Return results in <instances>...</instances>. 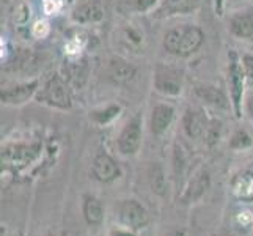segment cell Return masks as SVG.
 Wrapping results in <instances>:
<instances>
[{
  "label": "cell",
  "instance_id": "6da1fadb",
  "mask_svg": "<svg viewBox=\"0 0 253 236\" xmlns=\"http://www.w3.org/2000/svg\"><path fill=\"white\" fill-rule=\"evenodd\" d=\"M206 35L197 24H179L169 29L162 37V47L169 55L189 58L203 47Z\"/></svg>",
  "mask_w": 253,
  "mask_h": 236
},
{
  "label": "cell",
  "instance_id": "7a4b0ae2",
  "mask_svg": "<svg viewBox=\"0 0 253 236\" xmlns=\"http://www.w3.org/2000/svg\"><path fill=\"white\" fill-rule=\"evenodd\" d=\"M228 63H226V85H228V94L231 101V109L234 112V117L242 118L244 112V99L247 94V81L246 74H244L241 55L236 50H228Z\"/></svg>",
  "mask_w": 253,
  "mask_h": 236
},
{
  "label": "cell",
  "instance_id": "3957f363",
  "mask_svg": "<svg viewBox=\"0 0 253 236\" xmlns=\"http://www.w3.org/2000/svg\"><path fill=\"white\" fill-rule=\"evenodd\" d=\"M35 101L50 109L69 110L73 107V93L69 89V82L65 79V76L52 74L47 81L41 84L37 96H35Z\"/></svg>",
  "mask_w": 253,
  "mask_h": 236
},
{
  "label": "cell",
  "instance_id": "277c9868",
  "mask_svg": "<svg viewBox=\"0 0 253 236\" xmlns=\"http://www.w3.org/2000/svg\"><path fill=\"white\" fill-rule=\"evenodd\" d=\"M184 69L159 62L153 71V89L164 98H178L184 92Z\"/></svg>",
  "mask_w": 253,
  "mask_h": 236
},
{
  "label": "cell",
  "instance_id": "5b68a950",
  "mask_svg": "<svg viewBox=\"0 0 253 236\" xmlns=\"http://www.w3.org/2000/svg\"><path fill=\"white\" fill-rule=\"evenodd\" d=\"M104 76L107 82L115 87H129L132 85L138 77V66L129 62L125 57L112 55L107 58L104 66Z\"/></svg>",
  "mask_w": 253,
  "mask_h": 236
},
{
  "label": "cell",
  "instance_id": "8992f818",
  "mask_svg": "<svg viewBox=\"0 0 253 236\" xmlns=\"http://www.w3.org/2000/svg\"><path fill=\"white\" fill-rule=\"evenodd\" d=\"M40 87H41V81L38 77L27 79V81L5 87V89H2V92H0L2 106H6V107L24 106V104H27L30 99H35Z\"/></svg>",
  "mask_w": 253,
  "mask_h": 236
},
{
  "label": "cell",
  "instance_id": "52a82bcc",
  "mask_svg": "<svg viewBox=\"0 0 253 236\" xmlns=\"http://www.w3.org/2000/svg\"><path fill=\"white\" fill-rule=\"evenodd\" d=\"M143 139V121L140 115H135L126 121L117 139V148L121 156H134L138 153Z\"/></svg>",
  "mask_w": 253,
  "mask_h": 236
},
{
  "label": "cell",
  "instance_id": "ba28073f",
  "mask_svg": "<svg viewBox=\"0 0 253 236\" xmlns=\"http://www.w3.org/2000/svg\"><path fill=\"white\" fill-rule=\"evenodd\" d=\"M118 221L120 224L129 230H142L150 221L146 208L135 198H126L121 200L118 205Z\"/></svg>",
  "mask_w": 253,
  "mask_h": 236
},
{
  "label": "cell",
  "instance_id": "9c48e42d",
  "mask_svg": "<svg viewBox=\"0 0 253 236\" xmlns=\"http://www.w3.org/2000/svg\"><path fill=\"white\" fill-rule=\"evenodd\" d=\"M194 93L205 106L215 110H228L231 107L230 94L222 87L211 82H197L194 84Z\"/></svg>",
  "mask_w": 253,
  "mask_h": 236
},
{
  "label": "cell",
  "instance_id": "30bf717a",
  "mask_svg": "<svg viewBox=\"0 0 253 236\" xmlns=\"http://www.w3.org/2000/svg\"><path fill=\"white\" fill-rule=\"evenodd\" d=\"M106 17V8L101 0H82L77 3L71 13L69 19L77 25H96L101 24Z\"/></svg>",
  "mask_w": 253,
  "mask_h": 236
},
{
  "label": "cell",
  "instance_id": "8fae6325",
  "mask_svg": "<svg viewBox=\"0 0 253 236\" xmlns=\"http://www.w3.org/2000/svg\"><path fill=\"white\" fill-rule=\"evenodd\" d=\"M228 33L239 41H253V10H239L228 17Z\"/></svg>",
  "mask_w": 253,
  "mask_h": 236
},
{
  "label": "cell",
  "instance_id": "7c38bea8",
  "mask_svg": "<svg viewBox=\"0 0 253 236\" xmlns=\"http://www.w3.org/2000/svg\"><path fill=\"white\" fill-rule=\"evenodd\" d=\"M174 117H176V109L169 102H158L154 104L150 115V131L156 137L164 136L170 126L173 125Z\"/></svg>",
  "mask_w": 253,
  "mask_h": 236
},
{
  "label": "cell",
  "instance_id": "4fadbf2b",
  "mask_svg": "<svg viewBox=\"0 0 253 236\" xmlns=\"http://www.w3.org/2000/svg\"><path fill=\"white\" fill-rule=\"evenodd\" d=\"M91 175L99 183H112L121 177V169L110 154L98 153L91 164Z\"/></svg>",
  "mask_w": 253,
  "mask_h": 236
},
{
  "label": "cell",
  "instance_id": "5bb4252c",
  "mask_svg": "<svg viewBox=\"0 0 253 236\" xmlns=\"http://www.w3.org/2000/svg\"><path fill=\"white\" fill-rule=\"evenodd\" d=\"M182 129L189 139H202L206 134V129L209 125V118L202 109H192L189 107L184 115H182Z\"/></svg>",
  "mask_w": 253,
  "mask_h": 236
},
{
  "label": "cell",
  "instance_id": "9a60e30c",
  "mask_svg": "<svg viewBox=\"0 0 253 236\" xmlns=\"http://www.w3.org/2000/svg\"><path fill=\"white\" fill-rule=\"evenodd\" d=\"M211 186V177L206 170H200L194 175V178L189 181V185L182 194V203H195L202 198L206 190Z\"/></svg>",
  "mask_w": 253,
  "mask_h": 236
},
{
  "label": "cell",
  "instance_id": "2e32d148",
  "mask_svg": "<svg viewBox=\"0 0 253 236\" xmlns=\"http://www.w3.org/2000/svg\"><path fill=\"white\" fill-rule=\"evenodd\" d=\"M200 5V0H162V5L154 14L159 17L189 14L194 13Z\"/></svg>",
  "mask_w": 253,
  "mask_h": 236
},
{
  "label": "cell",
  "instance_id": "e0dca14e",
  "mask_svg": "<svg viewBox=\"0 0 253 236\" xmlns=\"http://www.w3.org/2000/svg\"><path fill=\"white\" fill-rule=\"evenodd\" d=\"M123 112V107L120 106L117 102H110L106 104V106L98 107V109H93L88 113V118L93 121L96 126H107L110 123H113Z\"/></svg>",
  "mask_w": 253,
  "mask_h": 236
},
{
  "label": "cell",
  "instance_id": "ac0fdd59",
  "mask_svg": "<svg viewBox=\"0 0 253 236\" xmlns=\"http://www.w3.org/2000/svg\"><path fill=\"white\" fill-rule=\"evenodd\" d=\"M82 213L88 225H99L104 221V208L99 198L86 194L82 200Z\"/></svg>",
  "mask_w": 253,
  "mask_h": 236
},
{
  "label": "cell",
  "instance_id": "d6986e66",
  "mask_svg": "<svg viewBox=\"0 0 253 236\" xmlns=\"http://www.w3.org/2000/svg\"><path fill=\"white\" fill-rule=\"evenodd\" d=\"M38 145L37 146H14L13 150H5L3 153H2V157H5V159H8V161H11V162H14V161H19V162H22V161H30V159H33L35 156H37V153H38Z\"/></svg>",
  "mask_w": 253,
  "mask_h": 236
},
{
  "label": "cell",
  "instance_id": "ffe728a7",
  "mask_svg": "<svg viewBox=\"0 0 253 236\" xmlns=\"http://www.w3.org/2000/svg\"><path fill=\"white\" fill-rule=\"evenodd\" d=\"M120 37L127 46L130 47H140L145 41V35L140 29H137L132 24H125L120 30Z\"/></svg>",
  "mask_w": 253,
  "mask_h": 236
},
{
  "label": "cell",
  "instance_id": "44dd1931",
  "mask_svg": "<svg viewBox=\"0 0 253 236\" xmlns=\"http://www.w3.org/2000/svg\"><path fill=\"white\" fill-rule=\"evenodd\" d=\"M86 76H88V66H86L84 62H81V63L77 62V63H69L68 65L65 79L68 82L81 87L86 81Z\"/></svg>",
  "mask_w": 253,
  "mask_h": 236
},
{
  "label": "cell",
  "instance_id": "7402d4cb",
  "mask_svg": "<svg viewBox=\"0 0 253 236\" xmlns=\"http://www.w3.org/2000/svg\"><path fill=\"white\" fill-rule=\"evenodd\" d=\"M150 183H151V190L154 194L164 195L165 189H167V183H165V175L161 165H153L150 170Z\"/></svg>",
  "mask_w": 253,
  "mask_h": 236
},
{
  "label": "cell",
  "instance_id": "603a6c76",
  "mask_svg": "<svg viewBox=\"0 0 253 236\" xmlns=\"http://www.w3.org/2000/svg\"><path fill=\"white\" fill-rule=\"evenodd\" d=\"M253 145V141H252V136L247 133L246 129H236L234 131V134L231 136L230 139V148L231 150H249V148Z\"/></svg>",
  "mask_w": 253,
  "mask_h": 236
},
{
  "label": "cell",
  "instance_id": "cb8c5ba5",
  "mask_svg": "<svg viewBox=\"0 0 253 236\" xmlns=\"http://www.w3.org/2000/svg\"><path fill=\"white\" fill-rule=\"evenodd\" d=\"M162 5V0H129V8L135 13L150 14L156 13Z\"/></svg>",
  "mask_w": 253,
  "mask_h": 236
},
{
  "label": "cell",
  "instance_id": "d4e9b609",
  "mask_svg": "<svg viewBox=\"0 0 253 236\" xmlns=\"http://www.w3.org/2000/svg\"><path fill=\"white\" fill-rule=\"evenodd\" d=\"M220 134H222V121L217 120V118H209V125H208L206 134H205L206 143L209 146L215 145L217 142H219Z\"/></svg>",
  "mask_w": 253,
  "mask_h": 236
},
{
  "label": "cell",
  "instance_id": "484cf974",
  "mask_svg": "<svg viewBox=\"0 0 253 236\" xmlns=\"http://www.w3.org/2000/svg\"><path fill=\"white\" fill-rule=\"evenodd\" d=\"M241 63H242L244 74H246L247 87L253 89V54H242Z\"/></svg>",
  "mask_w": 253,
  "mask_h": 236
},
{
  "label": "cell",
  "instance_id": "4316f807",
  "mask_svg": "<svg viewBox=\"0 0 253 236\" xmlns=\"http://www.w3.org/2000/svg\"><path fill=\"white\" fill-rule=\"evenodd\" d=\"M244 112L247 113V117L253 121V89H249L246 99H244Z\"/></svg>",
  "mask_w": 253,
  "mask_h": 236
},
{
  "label": "cell",
  "instance_id": "83f0119b",
  "mask_svg": "<svg viewBox=\"0 0 253 236\" xmlns=\"http://www.w3.org/2000/svg\"><path fill=\"white\" fill-rule=\"evenodd\" d=\"M225 5H226V0H214V11L217 16H223Z\"/></svg>",
  "mask_w": 253,
  "mask_h": 236
},
{
  "label": "cell",
  "instance_id": "f1b7e54d",
  "mask_svg": "<svg viewBox=\"0 0 253 236\" xmlns=\"http://www.w3.org/2000/svg\"><path fill=\"white\" fill-rule=\"evenodd\" d=\"M110 236H135L134 230H129V229H117V230H112Z\"/></svg>",
  "mask_w": 253,
  "mask_h": 236
},
{
  "label": "cell",
  "instance_id": "f546056e",
  "mask_svg": "<svg viewBox=\"0 0 253 236\" xmlns=\"http://www.w3.org/2000/svg\"><path fill=\"white\" fill-rule=\"evenodd\" d=\"M165 236H186V232L184 230H173V232L167 233Z\"/></svg>",
  "mask_w": 253,
  "mask_h": 236
},
{
  "label": "cell",
  "instance_id": "4dcf8cb0",
  "mask_svg": "<svg viewBox=\"0 0 253 236\" xmlns=\"http://www.w3.org/2000/svg\"><path fill=\"white\" fill-rule=\"evenodd\" d=\"M212 236H234V235L230 233V232H217V233H214Z\"/></svg>",
  "mask_w": 253,
  "mask_h": 236
},
{
  "label": "cell",
  "instance_id": "1f68e13d",
  "mask_svg": "<svg viewBox=\"0 0 253 236\" xmlns=\"http://www.w3.org/2000/svg\"><path fill=\"white\" fill-rule=\"evenodd\" d=\"M228 2H231V3H234V2H239V0H228Z\"/></svg>",
  "mask_w": 253,
  "mask_h": 236
},
{
  "label": "cell",
  "instance_id": "d6a6232c",
  "mask_svg": "<svg viewBox=\"0 0 253 236\" xmlns=\"http://www.w3.org/2000/svg\"><path fill=\"white\" fill-rule=\"evenodd\" d=\"M50 236H55V235H50Z\"/></svg>",
  "mask_w": 253,
  "mask_h": 236
}]
</instances>
